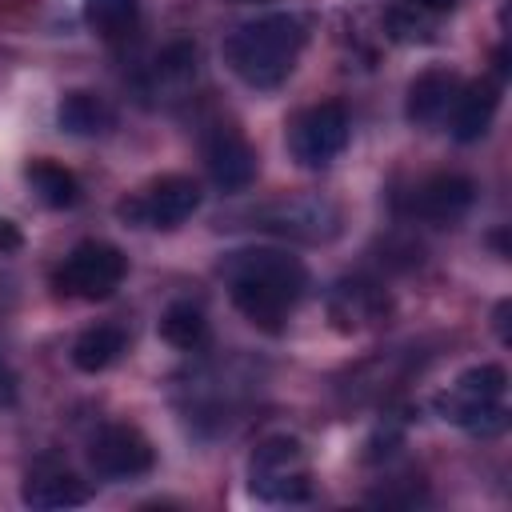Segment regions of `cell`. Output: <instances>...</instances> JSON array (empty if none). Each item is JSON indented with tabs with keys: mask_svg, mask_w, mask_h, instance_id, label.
<instances>
[{
	"mask_svg": "<svg viewBox=\"0 0 512 512\" xmlns=\"http://www.w3.org/2000/svg\"><path fill=\"white\" fill-rule=\"evenodd\" d=\"M224 288L236 304V312L256 324L260 332H280L288 312L300 304L308 288V272L296 256L280 248H244L224 256L220 264Z\"/></svg>",
	"mask_w": 512,
	"mask_h": 512,
	"instance_id": "cell-1",
	"label": "cell"
},
{
	"mask_svg": "<svg viewBox=\"0 0 512 512\" xmlns=\"http://www.w3.org/2000/svg\"><path fill=\"white\" fill-rule=\"evenodd\" d=\"M304 24L292 12H268L256 16L248 24H240L228 40H224V60L228 68L256 92H272L280 88L304 48Z\"/></svg>",
	"mask_w": 512,
	"mask_h": 512,
	"instance_id": "cell-2",
	"label": "cell"
},
{
	"mask_svg": "<svg viewBox=\"0 0 512 512\" xmlns=\"http://www.w3.org/2000/svg\"><path fill=\"white\" fill-rule=\"evenodd\" d=\"M436 412L472 432V436H496L508 428V372L500 364H476L460 372L448 392L436 396Z\"/></svg>",
	"mask_w": 512,
	"mask_h": 512,
	"instance_id": "cell-3",
	"label": "cell"
},
{
	"mask_svg": "<svg viewBox=\"0 0 512 512\" xmlns=\"http://www.w3.org/2000/svg\"><path fill=\"white\" fill-rule=\"evenodd\" d=\"M248 492L264 504H300L312 496L308 452L296 436H268L248 460Z\"/></svg>",
	"mask_w": 512,
	"mask_h": 512,
	"instance_id": "cell-4",
	"label": "cell"
},
{
	"mask_svg": "<svg viewBox=\"0 0 512 512\" xmlns=\"http://www.w3.org/2000/svg\"><path fill=\"white\" fill-rule=\"evenodd\" d=\"M124 272H128V260H124V252L116 244H108V240H80L60 260L52 284H56V292L76 296V300H108L124 284Z\"/></svg>",
	"mask_w": 512,
	"mask_h": 512,
	"instance_id": "cell-5",
	"label": "cell"
},
{
	"mask_svg": "<svg viewBox=\"0 0 512 512\" xmlns=\"http://www.w3.org/2000/svg\"><path fill=\"white\" fill-rule=\"evenodd\" d=\"M196 208H200V184L192 176L172 172V176H160L148 188L132 192L128 200H120L116 216L132 228H164L168 232V228H180Z\"/></svg>",
	"mask_w": 512,
	"mask_h": 512,
	"instance_id": "cell-6",
	"label": "cell"
},
{
	"mask_svg": "<svg viewBox=\"0 0 512 512\" xmlns=\"http://www.w3.org/2000/svg\"><path fill=\"white\" fill-rule=\"evenodd\" d=\"M348 144V112L336 100H320L292 116L288 152L300 168H328Z\"/></svg>",
	"mask_w": 512,
	"mask_h": 512,
	"instance_id": "cell-7",
	"label": "cell"
},
{
	"mask_svg": "<svg viewBox=\"0 0 512 512\" xmlns=\"http://www.w3.org/2000/svg\"><path fill=\"white\" fill-rule=\"evenodd\" d=\"M88 464L104 480H136L156 464L152 440L132 424H104L88 444Z\"/></svg>",
	"mask_w": 512,
	"mask_h": 512,
	"instance_id": "cell-8",
	"label": "cell"
},
{
	"mask_svg": "<svg viewBox=\"0 0 512 512\" xmlns=\"http://www.w3.org/2000/svg\"><path fill=\"white\" fill-rule=\"evenodd\" d=\"M204 164L216 188L244 192L256 180V148L236 124H212L204 136Z\"/></svg>",
	"mask_w": 512,
	"mask_h": 512,
	"instance_id": "cell-9",
	"label": "cell"
},
{
	"mask_svg": "<svg viewBox=\"0 0 512 512\" xmlns=\"http://www.w3.org/2000/svg\"><path fill=\"white\" fill-rule=\"evenodd\" d=\"M472 200H476V184L468 176H460V172H436V176H428V180H420L412 188L408 208H412L416 220L436 224V228H448V224H456V220L468 216Z\"/></svg>",
	"mask_w": 512,
	"mask_h": 512,
	"instance_id": "cell-10",
	"label": "cell"
},
{
	"mask_svg": "<svg viewBox=\"0 0 512 512\" xmlns=\"http://www.w3.org/2000/svg\"><path fill=\"white\" fill-rule=\"evenodd\" d=\"M388 316V296L380 284L364 280V276H348L336 280L328 292V320L336 332H364L376 328Z\"/></svg>",
	"mask_w": 512,
	"mask_h": 512,
	"instance_id": "cell-11",
	"label": "cell"
},
{
	"mask_svg": "<svg viewBox=\"0 0 512 512\" xmlns=\"http://www.w3.org/2000/svg\"><path fill=\"white\" fill-rule=\"evenodd\" d=\"M20 500L28 508H44V512H56V508H80L92 500V488L64 464H36L28 476H24V488H20Z\"/></svg>",
	"mask_w": 512,
	"mask_h": 512,
	"instance_id": "cell-12",
	"label": "cell"
},
{
	"mask_svg": "<svg viewBox=\"0 0 512 512\" xmlns=\"http://www.w3.org/2000/svg\"><path fill=\"white\" fill-rule=\"evenodd\" d=\"M336 208L324 200H280L264 212H256V228H272L280 236H300V240H324L336 232Z\"/></svg>",
	"mask_w": 512,
	"mask_h": 512,
	"instance_id": "cell-13",
	"label": "cell"
},
{
	"mask_svg": "<svg viewBox=\"0 0 512 512\" xmlns=\"http://www.w3.org/2000/svg\"><path fill=\"white\" fill-rule=\"evenodd\" d=\"M460 76L452 68H428L408 84V100H404V116L420 128H432L440 120H448L456 92H460Z\"/></svg>",
	"mask_w": 512,
	"mask_h": 512,
	"instance_id": "cell-14",
	"label": "cell"
},
{
	"mask_svg": "<svg viewBox=\"0 0 512 512\" xmlns=\"http://www.w3.org/2000/svg\"><path fill=\"white\" fill-rule=\"evenodd\" d=\"M496 108H500V84H496V80L480 76V80H472V84H460L456 104H452V112H448L452 136H456L460 144L480 140V136L492 128Z\"/></svg>",
	"mask_w": 512,
	"mask_h": 512,
	"instance_id": "cell-15",
	"label": "cell"
},
{
	"mask_svg": "<svg viewBox=\"0 0 512 512\" xmlns=\"http://www.w3.org/2000/svg\"><path fill=\"white\" fill-rule=\"evenodd\" d=\"M56 120L64 132L72 136H104L112 124H116V112L104 96L96 92H68L56 108Z\"/></svg>",
	"mask_w": 512,
	"mask_h": 512,
	"instance_id": "cell-16",
	"label": "cell"
},
{
	"mask_svg": "<svg viewBox=\"0 0 512 512\" xmlns=\"http://www.w3.org/2000/svg\"><path fill=\"white\" fill-rule=\"evenodd\" d=\"M192 80H196V48H192L188 40H176V44H168V48L156 56V64H152V72H148V92L172 100V96H180Z\"/></svg>",
	"mask_w": 512,
	"mask_h": 512,
	"instance_id": "cell-17",
	"label": "cell"
},
{
	"mask_svg": "<svg viewBox=\"0 0 512 512\" xmlns=\"http://www.w3.org/2000/svg\"><path fill=\"white\" fill-rule=\"evenodd\" d=\"M124 348H128L124 328H116V324H96V328H84V332L76 336V344H72V364H76L80 372H104V368H112V364L124 356Z\"/></svg>",
	"mask_w": 512,
	"mask_h": 512,
	"instance_id": "cell-18",
	"label": "cell"
},
{
	"mask_svg": "<svg viewBox=\"0 0 512 512\" xmlns=\"http://www.w3.org/2000/svg\"><path fill=\"white\" fill-rule=\"evenodd\" d=\"M24 180L36 192V200L48 204V208H72L80 200V180L64 164H56V160H44V156L40 160H28Z\"/></svg>",
	"mask_w": 512,
	"mask_h": 512,
	"instance_id": "cell-19",
	"label": "cell"
},
{
	"mask_svg": "<svg viewBox=\"0 0 512 512\" xmlns=\"http://www.w3.org/2000/svg\"><path fill=\"white\" fill-rule=\"evenodd\" d=\"M160 340L180 348V352H196L208 340V320H204L200 304H192V300L168 304L164 316H160Z\"/></svg>",
	"mask_w": 512,
	"mask_h": 512,
	"instance_id": "cell-20",
	"label": "cell"
},
{
	"mask_svg": "<svg viewBox=\"0 0 512 512\" xmlns=\"http://www.w3.org/2000/svg\"><path fill=\"white\" fill-rule=\"evenodd\" d=\"M84 24L100 40H128L140 24V0H84Z\"/></svg>",
	"mask_w": 512,
	"mask_h": 512,
	"instance_id": "cell-21",
	"label": "cell"
},
{
	"mask_svg": "<svg viewBox=\"0 0 512 512\" xmlns=\"http://www.w3.org/2000/svg\"><path fill=\"white\" fill-rule=\"evenodd\" d=\"M384 32L392 40H400V44H416V40H432L436 28H432V12H424V8L404 0V4L384 12Z\"/></svg>",
	"mask_w": 512,
	"mask_h": 512,
	"instance_id": "cell-22",
	"label": "cell"
},
{
	"mask_svg": "<svg viewBox=\"0 0 512 512\" xmlns=\"http://www.w3.org/2000/svg\"><path fill=\"white\" fill-rule=\"evenodd\" d=\"M20 244H24L20 228H16L12 220H0V256H8V252H20Z\"/></svg>",
	"mask_w": 512,
	"mask_h": 512,
	"instance_id": "cell-23",
	"label": "cell"
},
{
	"mask_svg": "<svg viewBox=\"0 0 512 512\" xmlns=\"http://www.w3.org/2000/svg\"><path fill=\"white\" fill-rule=\"evenodd\" d=\"M408 4H416V8H424V12H432V16H440V12H452V8H456V0H408Z\"/></svg>",
	"mask_w": 512,
	"mask_h": 512,
	"instance_id": "cell-24",
	"label": "cell"
},
{
	"mask_svg": "<svg viewBox=\"0 0 512 512\" xmlns=\"http://www.w3.org/2000/svg\"><path fill=\"white\" fill-rule=\"evenodd\" d=\"M504 316H508V300L496 308V332H500V340L508 344V320H504Z\"/></svg>",
	"mask_w": 512,
	"mask_h": 512,
	"instance_id": "cell-25",
	"label": "cell"
}]
</instances>
